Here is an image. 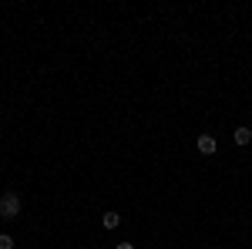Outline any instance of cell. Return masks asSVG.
<instances>
[{"mask_svg":"<svg viewBox=\"0 0 252 249\" xmlns=\"http://www.w3.org/2000/svg\"><path fill=\"white\" fill-rule=\"evenodd\" d=\"M20 215V195L17 192H3L0 195V219H17Z\"/></svg>","mask_w":252,"mask_h":249,"instance_id":"obj_1","label":"cell"},{"mask_svg":"<svg viewBox=\"0 0 252 249\" xmlns=\"http://www.w3.org/2000/svg\"><path fill=\"white\" fill-rule=\"evenodd\" d=\"M215 148H219V142L212 135H198V152L202 155H215Z\"/></svg>","mask_w":252,"mask_h":249,"instance_id":"obj_2","label":"cell"},{"mask_svg":"<svg viewBox=\"0 0 252 249\" xmlns=\"http://www.w3.org/2000/svg\"><path fill=\"white\" fill-rule=\"evenodd\" d=\"M232 138H235V145H249V142H252V128L242 125V128H235V132H232Z\"/></svg>","mask_w":252,"mask_h":249,"instance_id":"obj_3","label":"cell"},{"mask_svg":"<svg viewBox=\"0 0 252 249\" xmlns=\"http://www.w3.org/2000/svg\"><path fill=\"white\" fill-rule=\"evenodd\" d=\"M101 226H104V229H118V226H121V215H118V212H104Z\"/></svg>","mask_w":252,"mask_h":249,"instance_id":"obj_4","label":"cell"},{"mask_svg":"<svg viewBox=\"0 0 252 249\" xmlns=\"http://www.w3.org/2000/svg\"><path fill=\"white\" fill-rule=\"evenodd\" d=\"M0 249H14V239L7 232H0Z\"/></svg>","mask_w":252,"mask_h":249,"instance_id":"obj_5","label":"cell"},{"mask_svg":"<svg viewBox=\"0 0 252 249\" xmlns=\"http://www.w3.org/2000/svg\"><path fill=\"white\" fill-rule=\"evenodd\" d=\"M115 249H135V246H131V243H118Z\"/></svg>","mask_w":252,"mask_h":249,"instance_id":"obj_6","label":"cell"}]
</instances>
